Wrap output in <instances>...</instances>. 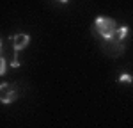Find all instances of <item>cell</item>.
<instances>
[{"instance_id":"obj_5","label":"cell","mask_w":133,"mask_h":128,"mask_svg":"<svg viewBox=\"0 0 133 128\" xmlns=\"http://www.w3.org/2000/svg\"><path fill=\"white\" fill-rule=\"evenodd\" d=\"M119 82H121V84H131L133 76L128 75V73H123V75H119Z\"/></svg>"},{"instance_id":"obj_8","label":"cell","mask_w":133,"mask_h":128,"mask_svg":"<svg viewBox=\"0 0 133 128\" xmlns=\"http://www.w3.org/2000/svg\"><path fill=\"white\" fill-rule=\"evenodd\" d=\"M0 50H2V41H0Z\"/></svg>"},{"instance_id":"obj_4","label":"cell","mask_w":133,"mask_h":128,"mask_svg":"<svg viewBox=\"0 0 133 128\" xmlns=\"http://www.w3.org/2000/svg\"><path fill=\"white\" fill-rule=\"evenodd\" d=\"M29 41H30V36H27V34H16L12 37V48L16 52H20V50H23L29 44Z\"/></svg>"},{"instance_id":"obj_3","label":"cell","mask_w":133,"mask_h":128,"mask_svg":"<svg viewBox=\"0 0 133 128\" xmlns=\"http://www.w3.org/2000/svg\"><path fill=\"white\" fill-rule=\"evenodd\" d=\"M18 98V91H16V85L9 84V82H4L0 85V101L2 103H12L14 100Z\"/></svg>"},{"instance_id":"obj_7","label":"cell","mask_w":133,"mask_h":128,"mask_svg":"<svg viewBox=\"0 0 133 128\" xmlns=\"http://www.w3.org/2000/svg\"><path fill=\"white\" fill-rule=\"evenodd\" d=\"M59 2H62V4H68V2H69V0H59Z\"/></svg>"},{"instance_id":"obj_6","label":"cell","mask_w":133,"mask_h":128,"mask_svg":"<svg viewBox=\"0 0 133 128\" xmlns=\"http://www.w3.org/2000/svg\"><path fill=\"white\" fill-rule=\"evenodd\" d=\"M5 69H7V62H5V59L0 55V76L5 75Z\"/></svg>"},{"instance_id":"obj_2","label":"cell","mask_w":133,"mask_h":128,"mask_svg":"<svg viewBox=\"0 0 133 128\" xmlns=\"http://www.w3.org/2000/svg\"><path fill=\"white\" fill-rule=\"evenodd\" d=\"M115 30H117L115 20L107 18V16H98L96 21H94V25H92V32L96 36H99L101 39H108Z\"/></svg>"},{"instance_id":"obj_1","label":"cell","mask_w":133,"mask_h":128,"mask_svg":"<svg viewBox=\"0 0 133 128\" xmlns=\"http://www.w3.org/2000/svg\"><path fill=\"white\" fill-rule=\"evenodd\" d=\"M130 34V29L128 27H117V30L114 32L108 39H103L101 41V48L103 52L107 53L108 57L112 59H117L121 57L126 50V37Z\"/></svg>"}]
</instances>
